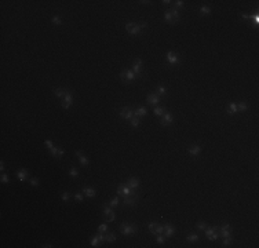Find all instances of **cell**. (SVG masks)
Returning a JSON list of instances; mask_svg holds the SVG:
<instances>
[{"label":"cell","mask_w":259,"mask_h":248,"mask_svg":"<svg viewBox=\"0 0 259 248\" xmlns=\"http://www.w3.org/2000/svg\"><path fill=\"white\" fill-rule=\"evenodd\" d=\"M137 230H138V227L135 226L134 223H131V222H123L121 226H120V233L123 234V236H126V237L134 236V234L137 233Z\"/></svg>","instance_id":"6da1fadb"},{"label":"cell","mask_w":259,"mask_h":248,"mask_svg":"<svg viewBox=\"0 0 259 248\" xmlns=\"http://www.w3.org/2000/svg\"><path fill=\"white\" fill-rule=\"evenodd\" d=\"M117 196H123V197H127V196H131V194H135V190H133L127 183H119L117 186Z\"/></svg>","instance_id":"7a4b0ae2"},{"label":"cell","mask_w":259,"mask_h":248,"mask_svg":"<svg viewBox=\"0 0 259 248\" xmlns=\"http://www.w3.org/2000/svg\"><path fill=\"white\" fill-rule=\"evenodd\" d=\"M120 79L124 83H134V80L137 79V75L133 72V69H124L120 73Z\"/></svg>","instance_id":"3957f363"},{"label":"cell","mask_w":259,"mask_h":248,"mask_svg":"<svg viewBox=\"0 0 259 248\" xmlns=\"http://www.w3.org/2000/svg\"><path fill=\"white\" fill-rule=\"evenodd\" d=\"M204 233H205V237L208 239L210 241H217L219 239V233H218V227L217 226H207L204 229Z\"/></svg>","instance_id":"277c9868"},{"label":"cell","mask_w":259,"mask_h":248,"mask_svg":"<svg viewBox=\"0 0 259 248\" xmlns=\"http://www.w3.org/2000/svg\"><path fill=\"white\" fill-rule=\"evenodd\" d=\"M75 103V98H73V94L70 92L69 90H66V94L62 98V102H61V106L63 109H69L70 106Z\"/></svg>","instance_id":"5b68a950"},{"label":"cell","mask_w":259,"mask_h":248,"mask_svg":"<svg viewBox=\"0 0 259 248\" xmlns=\"http://www.w3.org/2000/svg\"><path fill=\"white\" fill-rule=\"evenodd\" d=\"M126 30L130 34H133V36H138L139 33H142V30H141L138 22H127V24H126Z\"/></svg>","instance_id":"8992f818"},{"label":"cell","mask_w":259,"mask_h":248,"mask_svg":"<svg viewBox=\"0 0 259 248\" xmlns=\"http://www.w3.org/2000/svg\"><path fill=\"white\" fill-rule=\"evenodd\" d=\"M104 218L106 219L108 223L113 222L114 218H116V214H114V211L112 210V207L109 206V204H105V206H104Z\"/></svg>","instance_id":"52a82bcc"},{"label":"cell","mask_w":259,"mask_h":248,"mask_svg":"<svg viewBox=\"0 0 259 248\" xmlns=\"http://www.w3.org/2000/svg\"><path fill=\"white\" fill-rule=\"evenodd\" d=\"M142 66H143V61H142V58H138V59L134 61L131 69H133V72L137 76H141L142 75Z\"/></svg>","instance_id":"ba28073f"},{"label":"cell","mask_w":259,"mask_h":248,"mask_svg":"<svg viewBox=\"0 0 259 248\" xmlns=\"http://www.w3.org/2000/svg\"><path fill=\"white\" fill-rule=\"evenodd\" d=\"M119 116L121 117V119H124V120H131L134 117V110L131 109V108H123V109L119 112Z\"/></svg>","instance_id":"9c48e42d"},{"label":"cell","mask_w":259,"mask_h":248,"mask_svg":"<svg viewBox=\"0 0 259 248\" xmlns=\"http://www.w3.org/2000/svg\"><path fill=\"white\" fill-rule=\"evenodd\" d=\"M174 121V116L170 113V112H165L163 116L160 117V124L163 125V127H167V125H170V124Z\"/></svg>","instance_id":"30bf717a"},{"label":"cell","mask_w":259,"mask_h":248,"mask_svg":"<svg viewBox=\"0 0 259 248\" xmlns=\"http://www.w3.org/2000/svg\"><path fill=\"white\" fill-rule=\"evenodd\" d=\"M127 185L130 186L133 190H137L141 186V181L137 178V177H128V178H127Z\"/></svg>","instance_id":"8fae6325"},{"label":"cell","mask_w":259,"mask_h":248,"mask_svg":"<svg viewBox=\"0 0 259 248\" xmlns=\"http://www.w3.org/2000/svg\"><path fill=\"white\" fill-rule=\"evenodd\" d=\"M137 201H138V194H131V196L123 197V204L126 207H133Z\"/></svg>","instance_id":"7c38bea8"},{"label":"cell","mask_w":259,"mask_h":248,"mask_svg":"<svg viewBox=\"0 0 259 248\" xmlns=\"http://www.w3.org/2000/svg\"><path fill=\"white\" fill-rule=\"evenodd\" d=\"M165 58H167V62L171 63V65H176V63L179 62V57H178V54L174 53V51H168L167 54H165Z\"/></svg>","instance_id":"4fadbf2b"},{"label":"cell","mask_w":259,"mask_h":248,"mask_svg":"<svg viewBox=\"0 0 259 248\" xmlns=\"http://www.w3.org/2000/svg\"><path fill=\"white\" fill-rule=\"evenodd\" d=\"M83 194L88 199H94L97 196V189L92 186H84L83 187Z\"/></svg>","instance_id":"5bb4252c"},{"label":"cell","mask_w":259,"mask_h":248,"mask_svg":"<svg viewBox=\"0 0 259 248\" xmlns=\"http://www.w3.org/2000/svg\"><path fill=\"white\" fill-rule=\"evenodd\" d=\"M160 98H161V96H159L157 94L150 92V94H147V96H146V102L149 103V105L156 106V105H159V102H160Z\"/></svg>","instance_id":"9a60e30c"},{"label":"cell","mask_w":259,"mask_h":248,"mask_svg":"<svg viewBox=\"0 0 259 248\" xmlns=\"http://www.w3.org/2000/svg\"><path fill=\"white\" fill-rule=\"evenodd\" d=\"M190 156H193V157H198V154L201 153V146L197 144H193L189 146V149H188Z\"/></svg>","instance_id":"2e32d148"},{"label":"cell","mask_w":259,"mask_h":248,"mask_svg":"<svg viewBox=\"0 0 259 248\" xmlns=\"http://www.w3.org/2000/svg\"><path fill=\"white\" fill-rule=\"evenodd\" d=\"M175 232H176V229L172 225H170V223H165L164 225V232H163V234L167 237V239H171L174 234H175Z\"/></svg>","instance_id":"e0dca14e"},{"label":"cell","mask_w":259,"mask_h":248,"mask_svg":"<svg viewBox=\"0 0 259 248\" xmlns=\"http://www.w3.org/2000/svg\"><path fill=\"white\" fill-rule=\"evenodd\" d=\"M76 156L79 157V161H80V164L83 165V167H88V165H90V160H88V157L84 154L83 152L76 150Z\"/></svg>","instance_id":"ac0fdd59"},{"label":"cell","mask_w":259,"mask_h":248,"mask_svg":"<svg viewBox=\"0 0 259 248\" xmlns=\"http://www.w3.org/2000/svg\"><path fill=\"white\" fill-rule=\"evenodd\" d=\"M147 115V109L145 106H138L137 109L134 110V116L137 117H145Z\"/></svg>","instance_id":"d6986e66"},{"label":"cell","mask_w":259,"mask_h":248,"mask_svg":"<svg viewBox=\"0 0 259 248\" xmlns=\"http://www.w3.org/2000/svg\"><path fill=\"white\" fill-rule=\"evenodd\" d=\"M17 178L20 179L21 182H25L26 179H29V174L26 170H24V168H21L20 171H17Z\"/></svg>","instance_id":"ffe728a7"},{"label":"cell","mask_w":259,"mask_h":248,"mask_svg":"<svg viewBox=\"0 0 259 248\" xmlns=\"http://www.w3.org/2000/svg\"><path fill=\"white\" fill-rule=\"evenodd\" d=\"M226 112H227V115H229V116H234V115L237 113V103L230 102V103H229V106L226 108Z\"/></svg>","instance_id":"44dd1931"},{"label":"cell","mask_w":259,"mask_h":248,"mask_svg":"<svg viewBox=\"0 0 259 248\" xmlns=\"http://www.w3.org/2000/svg\"><path fill=\"white\" fill-rule=\"evenodd\" d=\"M165 112H167V109H165L164 106H156V108L153 109V115L154 116H157V117H161Z\"/></svg>","instance_id":"7402d4cb"},{"label":"cell","mask_w":259,"mask_h":248,"mask_svg":"<svg viewBox=\"0 0 259 248\" xmlns=\"http://www.w3.org/2000/svg\"><path fill=\"white\" fill-rule=\"evenodd\" d=\"M164 20H165V22L167 24H175V20H174V17H172V14L170 13V10H165L164 11Z\"/></svg>","instance_id":"603a6c76"},{"label":"cell","mask_w":259,"mask_h":248,"mask_svg":"<svg viewBox=\"0 0 259 248\" xmlns=\"http://www.w3.org/2000/svg\"><path fill=\"white\" fill-rule=\"evenodd\" d=\"M52 94L55 96H58V98H61L62 99L63 96H65V94H66V90L65 88H61V87H58V88H54L52 90Z\"/></svg>","instance_id":"cb8c5ba5"},{"label":"cell","mask_w":259,"mask_h":248,"mask_svg":"<svg viewBox=\"0 0 259 248\" xmlns=\"http://www.w3.org/2000/svg\"><path fill=\"white\" fill-rule=\"evenodd\" d=\"M218 233H219V237H230L231 236V229H218Z\"/></svg>","instance_id":"d4e9b609"},{"label":"cell","mask_w":259,"mask_h":248,"mask_svg":"<svg viewBox=\"0 0 259 248\" xmlns=\"http://www.w3.org/2000/svg\"><path fill=\"white\" fill-rule=\"evenodd\" d=\"M198 240H200V237H198L197 233H189L186 236V241L188 243H197Z\"/></svg>","instance_id":"484cf974"},{"label":"cell","mask_w":259,"mask_h":248,"mask_svg":"<svg viewBox=\"0 0 259 248\" xmlns=\"http://www.w3.org/2000/svg\"><path fill=\"white\" fill-rule=\"evenodd\" d=\"M156 91H157V95L159 96H167V88L164 87V86H157V88H156Z\"/></svg>","instance_id":"4316f807"},{"label":"cell","mask_w":259,"mask_h":248,"mask_svg":"<svg viewBox=\"0 0 259 248\" xmlns=\"http://www.w3.org/2000/svg\"><path fill=\"white\" fill-rule=\"evenodd\" d=\"M130 124H131V127H134V128H137V127H139L141 124V117H137V116H134L131 120H130Z\"/></svg>","instance_id":"83f0119b"},{"label":"cell","mask_w":259,"mask_h":248,"mask_svg":"<svg viewBox=\"0 0 259 248\" xmlns=\"http://www.w3.org/2000/svg\"><path fill=\"white\" fill-rule=\"evenodd\" d=\"M170 13L172 14V17H174V20H175V22H178V21L181 20V14H179V11H178L176 8H174V7H171V8H170Z\"/></svg>","instance_id":"f1b7e54d"},{"label":"cell","mask_w":259,"mask_h":248,"mask_svg":"<svg viewBox=\"0 0 259 248\" xmlns=\"http://www.w3.org/2000/svg\"><path fill=\"white\" fill-rule=\"evenodd\" d=\"M200 14H201L203 17L211 15V7H208V6H201V8H200Z\"/></svg>","instance_id":"f546056e"},{"label":"cell","mask_w":259,"mask_h":248,"mask_svg":"<svg viewBox=\"0 0 259 248\" xmlns=\"http://www.w3.org/2000/svg\"><path fill=\"white\" fill-rule=\"evenodd\" d=\"M248 110V105L245 101H241L240 103H237V112H247Z\"/></svg>","instance_id":"4dcf8cb0"},{"label":"cell","mask_w":259,"mask_h":248,"mask_svg":"<svg viewBox=\"0 0 259 248\" xmlns=\"http://www.w3.org/2000/svg\"><path fill=\"white\" fill-rule=\"evenodd\" d=\"M51 24L55 25V26H59V25H62V18L58 17V15H54V17L51 18Z\"/></svg>","instance_id":"1f68e13d"},{"label":"cell","mask_w":259,"mask_h":248,"mask_svg":"<svg viewBox=\"0 0 259 248\" xmlns=\"http://www.w3.org/2000/svg\"><path fill=\"white\" fill-rule=\"evenodd\" d=\"M108 204L110 207H117L120 204V199H119V196H116V197H112V199L108 201Z\"/></svg>","instance_id":"d6a6232c"},{"label":"cell","mask_w":259,"mask_h":248,"mask_svg":"<svg viewBox=\"0 0 259 248\" xmlns=\"http://www.w3.org/2000/svg\"><path fill=\"white\" fill-rule=\"evenodd\" d=\"M165 241H167V237H165L164 234H157V236H156V243H157V244H161V245H163V244H165Z\"/></svg>","instance_id":"836d02e7"},{"label":"cell","mask_w":259,"mask_h":248,"mask_svg":"<svg viewBox=\"0 0 259 248\" xmlns=\"http://www.w3.org/2000/svg\"><path fill=\"white\" fill-rule=\"evenodd\" d=\"M90 244H91V247H94V248H95V247H101V241H99V239L97 237V234H95V236L91 239V243H90Z\"/></svg>","instance_id":"e575fe53"},{"label":"cell","mask_w":259,"mask_h":248,"mask_svg":"<svg viewBox=\"0 0 259 248\" xmlns=\"http://www.w3.org/2000/svg\"><path fill=\"white\" fill-rule=\"evenodd\" d=\"M114 241H116V234L113 232H109L106 234V243H114Z\"/></svg>","instance_id":"d590c367"},{"label":"cell","mask_w":259,"mask_h":248,"mask_svg":"<svg viewBox=\"0 0 259 248\" xmlns=\"http://www.w3.org/2000/svg\"><path fill=\"white\" fill-rule=\"evenodd\" d=\"M240 17H241L243 20L248 21V24H251V21H252V14H250V13H240Z\"/></svg>","instance_id":"8d00e7d4"},{"label":"cell","mask_w":259,"mask_h":248,"mask_svg":"<svg viewBox=\"0 0 259 248\" xmlns=\"http://www.w3.org/2000/svg\"><path fill=\"white\" fill-rule=\"evenodd\" d=\"M69 177H72V178H77V177H79V170H77L76 167H70Z\"/></svg>","instance_id":"74e56055"},{"label":"cell","mask_w":259,"mask_h":248,"mask_svg":"<svg viewBox=\"0 0 259 248\" xmlns=\"http://www.w3.org/2000/svg\"><path fill=\"white\" fill-rule=\"evenodd\" d=\"M73 199L76 200L77 203H83V201H84V194H83V193H75V194H73Z\"/></svg>","instance_id":"f35d334b"},{"label":"cell","mask_w":259,"mask_h":248,"mask_svg":"<svg viewBox=\"0 0 259 248\" xmlns=\"http://www.w3.org/2000/svg\"><path fill=\"white\" fill-rule=\"evenodd\" d=\"M233 240H231V236L230 237H225L223 241H222V247H230Z\"/></svg>","instance_id":"ab89813d"},{"label":"cell","mask_w":259,"mask_h":248,"mask_svg":"<svg viewBox=\"0 0 259 248\" xmlns=\"http://www.w3.org/2000/svg\"><path fill=\"white\" fill-rule=\"evenodd\" d=\"M164 232V225H156V229H154V236L157 234H163Z\"/></svg>","instance_id":"60d3db41"},{"label":"cell","mask_w":259,"mask_h":248,"mask_svg":"<svg viewBox=\"0 0 259 248\" xmlns=\"http://www.w3.org/2000/svg\"><path fill=\"white\" fill-rule=\"evenodd\" d=\"M196 226L198 230H204V229L207 227V222H205V220H198L196 223Z\"/></svg>","instance_id":"b9f144b4"},{"label":"cell","mask_w":259,"mask_h":248,"mask_svg":"<svg viewBox=\"0 0 259 248\" xmlns=\"http://www.w3.org/2000/svg\"><path fill=\"white\" fill-rule=\"evenodd\" d=\"M182 7H185V1L183 0H176V1H174V8H182Z\"/></svg>","instance_id":"7bdbcfd3"},{"label":"cell","mask_w":259,"mask_h":248,"mask_svg":"<svg viewBox=\"0 0 259 248\" xmlns=\"http://www.w3.org/2000/svg\"><path fill=\"white\" fill-rule=\"evenodd\" d=\"M98 232H99V233H106V232H108V222H106V223H102V225H99V226H98Z\"/></svg>","instance_id":"ee69618b"},{"label":"cell","mask_w":259,"mask_h":248,"mask_svg":"<svg viewBox=\"0 0 259 248\" xmlns=\"http://www.w3.org/2000/svg\"><path fill=\"white\" fill-rule=\"evenodd\" d=\"M0 181H1V183H10V177H8V174H1Z\"/></svg>","instance_id":"f6af8a7d"},{"label":"cell","mask_w":259,"mask_h":248,"mask_svg":"<svg viewBox=\"0 0 259 248\" xmlns=\"http://www.w3.org/2000/svg\"><path fill=\"white\" fill-rule=\"evenodd\" d=\"M156 225H157L156 222H149V225H147V229H149V232L153 234V236H154V229H156Z\"/></svg>","instance_id":"bcb514c9"},{"label":"cell","mask_w":259,"mask_h":248,"mask_svg":"<svg viewBox=\"0 0 259 248\" xmlns=\"http://www.w3.org/2000/svg\"><path fill=\"white\" fill-rule=\"evenodd\" d=\"M69 199H70V194L68 192H63L62 194H61V200H62L63 203H68V201H69Z\"/></svg>","instance_id":"7dc6e473"},{"label":"cell","mask_w":259,"mask_h":248,"mask_svg":"<svg viewBox=\"0 0 259 248\" xmlns=\"http://www.w3.org/2000/svg\"><path fill=\"white\" fill-rule=\"evenodd\" d=\"M44 145L48 148L50 150H51L52 148H55V146H54V144H52V141H50V139H46V141H44Z\"/></svg>","instance_id":"c3c4849f"},{"label":"cell","mask_w":259,"mask_h":248,"mask_svg":"<svg viewBox=\"0 0 259 248\" xmlns=\"http://www.w3.org/2000/svg\"><path fill=\"white\" fill-rule=\"evenodd\" d=\"M58 150H59V148H57V146H55V148H52V149L50 150V153H51V156L57 158V156H58Z\"/></svg>","instance_id":"681fc988"},{"label":"cell","mask_w":259,"mask_h":248,"mask_svg":"<svg viewBox=\"0 0 259 248\" xmlns=\"http://www.w3.org/2000/svg\"><path fill=\"white\" fill-rule=\"evenodd\" d=\"M97 237H98V239H99V241H101V244H102V243H105V241H106V236H104V233H99V232H98V234H97Z\"/></svg>","instance_id":"f907efd6"},{"label":"cell","mask_w":259,"mask_h":248,"mask_svg":"<svg viewBox=\"0 0 259 248\" xmlns=\"http://www.w3.org/2000/svg\"><path fill=\"white\" fill-rule=\"evenodd\" d=\"M29 183H30L32 186H37V185H39V179H37V178H30V179H29Z\"/></svg>","instance_id":"816d5d0a"},{"label":"cell","mask_w":259,"mask_h":248,"mask_svg":"<svg viewBox=\"0 0 259 248\" xmlns=\"http://www.w3.org/2000/svg\"><path fill=\"white\" fill-rule=\"evenodd\" d=\"M138 25H139L141 30H143V29H146V28H147V24L145 22V21H142V22H138Z\"/></svg>","instance_id":"f5cc1de1"},{"label":"cell","mask_w":259,"mask_h":248,"mask_svg":"<svg viewBox=\"0 0 259 248\" xmlns=\"http://www.w3.org/2000/svg\"><path fill=\"white\" fill-rule=\"evenodd\" d=\"M139 3H141V4H150L152 1H149V0H141Z\"/></svg>","instance_id":"db71d44e"},{"label":"cell","mask_w":259,"mask_h":248,"mask_svg":"<svg viewBox=\"0 0 259 248\" xmlns=\"http://www.w3.org/2000/svg\"><path fill=\"white\" fill-rule=\"evenodd\" d=\"M4 167H6V165H4V161H0V170H1V171H4Z\"/></svg>","instance_id":"11a10c76"},{"label":"cell","mask_w":259,"mask_h":248,"mask_svg":"<svg viewBox=\"0 0 259 248\" xmlns=\"http://www.w3.org/2000/svg\"><path fill=\"white\" fill-rule=\"evenodd\" d=\"M43 248H51V247H54L52 244H44V245H42Z\"/></svg>","instance_id":"9f6ffc18"},{"label":"cell","mask_w":259,"mask_h":248,"mask_svg":"<svg viewBox=\"0 0 259 248\" xmlns=\"http://www.w3.org/2000/svg\"><path fill=\"white\" fill-rule=\"evenodd\" d=\"M170 3H172V1H170V0H163V4H165V6H168Z\"/></svg>","instance_id":"6f0895ef"}]
</instances>
